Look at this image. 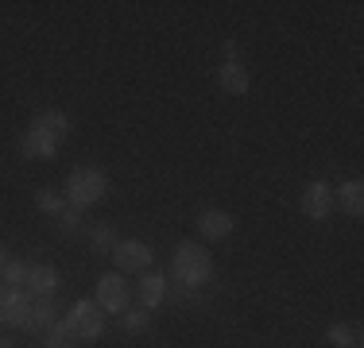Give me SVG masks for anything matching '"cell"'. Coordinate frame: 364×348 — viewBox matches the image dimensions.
Listing matches in <instances>:
<instances>
[{
    "instance_id": "1",
    "label": "cell",
    "mask_w": 364,
    "mask_h": 348,
    "mask_svg": "<svg viewBox=\"0 0 364 348\" xmlns=\"http://www.w3.org/2000/svg\"><path fill=\"white\" fill-rule=\"evenodd\" d=\"M171 275H175L178 286H202L213 278V256L194 240H182L171 256Z\"/></svg>"
},
{
    "instance_id": "2",
    "label": "cell",
    "mask_w": 364,
    "mask_h": 348,
    "mask_svg": "<svg viewBox=\"0 0 364 348\" xmlns=\"http://www.w3.org/2000/svg\"><path fill=\"white\" fill-rule=\"evenodd\" d=\"M105 194H109V178L93 167H77V170H70V178H66V205H74V209L97 205Z\"/></svg>"
},
{
    "instance_id": "3",
    "label": "cell",
    "mask_w": 364,
    "mask_h": 348,
    "mask_svg": "<svg viewBox=\"0 0 364 348\" xmlns=\"http://www.w3.org/2000/svg\"><path fill=\"white\" fill-rule=\"evenodd\" d=\"M63 325L70 329V337L77 344H90V341H97V337L105 333V310H101L93 298H77L70 306V313L63 317Z\"/></svg>"
},
{
    "instance_id": "4",
    "label": "cell",
    "mask_w": 364,
    "mask_h": 348,
    "mask_svg": "<svg viewBox=\"0 0 364 348\" xmlns=\"http://www.w3.org/2000/svg\"><path fill=\"white\" fill-rule=\"evenodd\" d=\"M109 256H112V263H117L120 275H147L155 263L151 248H147L144 240H117V248H112Z\"/></svg>"
},
{
    "instance_id": "5",
    "label": "cell",
    "mask_w": 364,
    "mask_h": 348,
    "mask_svg": "<svg viewBox=\"0 0 364 348\" xmlns=\"http://www.w3.org/2000/svg\"><path fill=\"white\" fill-rule=\"evenodd\" d=\"M97 306L105 313H124L132 306V286L124 283L120 271H109V275L97 278Z\"/></svg>"
},
{
    "instance_id": "6",
    "label": "cell",
    "mask_w": 364,
    "mask_h": 348,
    "mask_svg": "<svg viewBox=\"0 0 364 348\" xmlns=\"http://www.w3.org/2000/svg\"><path fill=\"white\" fill-rule=\"evenodd\" d=\"M28 317H31V294L4 286V290H0V325L28 329Z\"/></svg>"
},
{
    "instance_id": "7",
    "label": "cell",
    "mask_w": 364,
    "mask_h": 348,
    "mask_svg": "<svg viewBox=\"0 0 364 348\" xmlns=\"http://www.w3.org/2000/svg\"><path fill=\"white\" fill-rule=\"evenodd\" d=\"M302 213L310 217V221H326L329 213H333V190L326 186V182H310L306 190H302Z\"/></svg>"
},
{
    "instance_id": "8",
    "label": "cell",
    "mask_w": 364,
    "mask_h": 348,
    "mask_svg": "<svg viewBox=\"0 0 364 348\" xmlns=\"http://www.w3.org/2000/svg\"><path fill=\"white\" fill-rule=\"evenodd\" d=\"M20 151L28 155V159H55V155H58V139L47 136L36 120H31L28 132H23V139H20Z\"/></svg>"
},
{
    "instance_id": "9",
    "label": "cell",
    "mask_w": 364,
    "mask_h": 348,
    "mask_svg": "<svg viewBox=\"0 0 364 348\" xmlns=\"http://www.w3.org/2000/svg\"><path fill=\"white\" fill-rule=\"evenodd\" d=\"M58 302H55V294L50 298H31V317H28V333H47V329H55L58 325Z\"/></svg>"
},
{
    "instance_id": "10",
    "label": "cell",
    "mask_w": 364,
    "mask_h": 348,
    "mask_svg": "<svg viewBox=\"0 0 364 348\" xmlns=\"http://www.w3.org/2000/svg\"><path fill=\"white\" fill-rule=\"evenodd\" d=\"M136 298H140V310H155L167 302V278L159 271H147L140 278V286H136Z\"/></svg>"
},
{
    "instance_id": "11",
    "label": "cell",
    "mask_w": 364,
    "mask_h": 348,
    "mask_svg": "<svg viewBox=\"0 0 364 348\" xmlns=\"http://www.w3.org/2000/svg\"><path fill=\"white\" fill-rule=\"evenodd\" d=\"M218 85L225 93H232V97H240V93L252 89V74L240 62H225V66H218Z\"/></svg>"
},
{
    "instance_id": "12",
    "label": "cell",
    "mask_w": 364,
    "mask_h": 348,
    "mask_svg": "<svg viewBox=\"0 0 364 348\" xmlns=\"http://www.w3.org/2000/svg\"><path fill=\"white\" fill-rule=\"evenodd\" d=\"M333 205L341 209L345 217H360L364 213V186L357 178L353 182H341V186L333 190Z\"/></svg>"
},
{
    "instance_id": "13",
    "label": "cell",
    "mask_w": 364,
    "mask_h": 348,
    "mask_svg": "<svg viewBox=\"0 0 364 348\" xmlns=\"http://www.w3.org/2000/svg\"><path fill=\"white\" fill-rule=\"evenodd\" d=\"M58 290V271L50 263H39V267H31V275H28V294L31 298H50V294Z\"/></svg>"
},
{
    "instance_id": "14",
    "label": "cell",
    "mask_w": 364,
    "mask_h": 348,
    "mask_svg": "<svg viewBox=\"0 0 364 348\" xmlns=\"http://www.w3.org/2000/svg\"><path fill=\"white\" fill-rule=\"evenodd\" d=\"M198 232H202L205 240H225L232 232V217L221 213V209H205V213L198 217Z\"/></svg>"
},
{
    "instance_id": "15",
    "label": "cell",
    "mask_w": 364,
    "mask_h": 348,
    "mask_svg": "<svg viewBox=\"0 0 364 348\" xmlns=\"http://www.w3.org/2000/svg\"><path fill=\"white\" fill-rule=\"evenodd\" d=\"M36 124H39L47 136H55L58 143H63L66 132H70V120H66V112H63V109H43L39 116H36Z\"/></svg>"
},
{
    "instance_id": "16",
    "label": "cell",
    "mask_w": 364,
    "mask_h": 348,
    "mask_svg": "<svg viewBox=\"0 0 364 348\" xmlns=\"http://www.w3.org/2000/svg\"><path fill=\"white\" fill-rule=\"evenodd\" d=\"M90 244L97 256H109L112 248H117V232H112V224H97V229L90 232Z\"/></svg>"
},
{
    "instance_id": "17",
    "label": "cell",
    "mask_w": 364,
    "mask_h": 348,
    "mask_svg": "<svg viewBox=\"0 0 364 348\" xmlns=\"http://www.w3.org/2000/svg\"><path fill=\"white\" fill-rule=\"evenodd\" d=\"M36 205H39V213L58 217V213L66 209V194H58V190H39V194H36Z\"/></svg>"
},
{
    "instance_id": "18",
    "label": "cell",
    "mask_w": 364,
    "mask_h": 348,
    "mask_svg": "<svg viewBox=\"0 0 364 348\" xmlns=\"http://www.w3.org/2000/svg\"><path fill=\"white\" fill-rule=\"evenodd\" d=\"M28 275L31 263H4V286H12V290H28Z\"/></svg>"
},
{
    "instance_id": "19",
    "label": "cell",
    "mask_w": 364,
    "mask_h": 348,
    "mask_svg": "<svg viewBox=\"0 0 364 348\" xmlns=\"http://www.w3.org/2000/svg\"><path fill=\"white\" fill-rule=\"evenodd\" d=\"M77 341L70 337V329L63 325V321H58L55 329H47V333H43V348H74Z\"/></svg>"
},
{
    "instance_id": "20",
    "label": "cell",
    "mask_w": 364,
    "mask_h": 348,
    "mask_svg": "<svg viewBox=\"0 0 364 348\" xmlns=\"http://www.w3.org/2000/svg\"><path fill=\"white\" fill-rule=\"evenodd\" d=\"M55 221H58V232H66V236H77V232H82V209L66 205L63 213L55 217Z\"/></svg>"
},
{
    "instance_id": "21",
    "label": "cell",
    "mask_w": 364,
    "mask_h": 348,
    "mask_svg": "<svg viewBox=\"0 0 364 348\" xmlns=\"http://www.w3.org/2000/svg\"><path fill=\"white\" fill-rule=\"evenodd\" d=\"M124 333H144L147 329V310H124Z\"/></svg>"
},
{
    "instance_id": "22",
    "label": "cell",
    "mask_w": 364,
    "mask_h": 348,
    "mask_svg": "<svg viewBox=\"0 0 364 348\" xmlns=\"http://www.w3.org/2000/svg\"><path fill=\"white\" fill-rule=\"evenodd\" d=\"M329 344H337V348H349L353 344V329L349 325H329Z\"/></svg>"
},
{
    "instance_id": "23",
    "label": "cell",
    "mask_w": 364,
    "mask_h": 348,
    "mask_svg": "<svg viewBox=\"0 0 364 348\" xmlns=\"http://www.w3.org/2000/svg\"><path fill=\"white\" fill-rule=\"evenodd\" d=\"M0 348H20V344H16V341H4V337H0Z\"/></svg>"
},
{
    "instance_id": "24",
    "label": "cell",
    "mask_w": 364,
    "mask_h": 348,
    "mask_svg": "<svg viewBox=\"0 0 364 348\" xmlns=\"http://www.w3.org/2000/svg\"><path fill=\"white\" fill-rule=\"evenodd\" d=\"M0 271H4V248H0Z\"/></svg>"
},
{
    "instance_id": "25",
    "label": "cell",
    "mask_w": 364,
    "mask_h": 348,
    "mask_svg": "<svg viewBox=\"0 0 364 348\" xmlns=\"http://www.w3.org/2000/svg\"><path fill=\"white\" fill-rule=\"evenodd\" d=\"M349 348H360V344H349Z\"/></svg>"
}]
</instances>
